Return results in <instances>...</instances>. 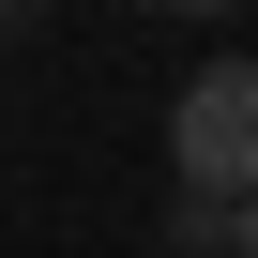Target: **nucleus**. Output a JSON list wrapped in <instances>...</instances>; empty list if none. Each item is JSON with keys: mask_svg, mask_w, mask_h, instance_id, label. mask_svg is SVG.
Wrapping results in <instances>:
<instances>
[{"mask_svg": "<svg viewBox=\"0 0 258 258\" xmlns=\"http://www.w3.org/2000/svg\"><path fill=\"white\" fill-rule=\"evenodd\" d=\"M167 182L198 198H258V61H198L167 106Z\"/></svg>", "mask_w": 258, "mask_h": 258, "instance_id": "nucleus-1", "label": "nucleus"}, {"mask_svg": "<svg viewBox=\"0 0 258 258\" xmlns=\"http://www.w3.org/2000/svg\"><path fill=\"white\" fill-rule=\"evenodd\" d=\"M152 16H228V0H152Z\"/></svg>", "mask_w": 258, "mask_h": 258, "instance_id": "nucleus-2", "label": "nucleus"}, {"mask_svg": "<svg viewBox=\"0 0 258 258\" xmlns=\"http://www.w3.org/2000/svg\"><path fill=\"white\" fill-rule=\"evenodd\" d=\"M243 258H258V198H243Z\"/></svg>", "mask_w": 258, "mask_h": 258, "instance_id": "nucleus-3", "label": "nucleus"}]
</instances>
